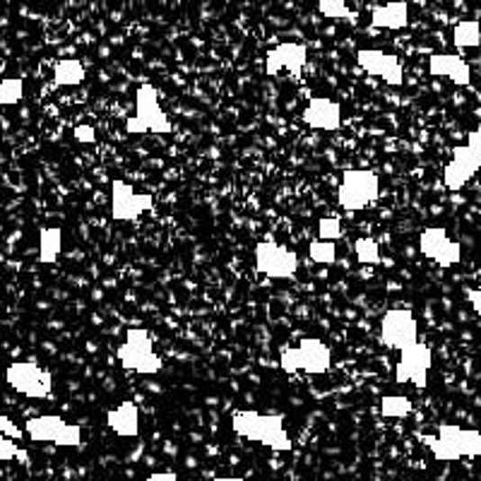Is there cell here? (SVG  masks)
I'll return each mask as SVG.
<instances>
[{
  "label": "cell",
  "mask_w": 481,
  "mask_h": 481,
  "mask_svg": "<svg viewBox=\"0 0 481 481\" xmlns=\"http://www.w3.org/2000/svg\"><path fill=\"white\" fill-rule=\"evenodd\" d=\"M438 462H455L462 458H481V433L474 429H459L452 423H440L438 436H422Z\"/></svg>",
  "instance_id": "1"
},
{
  "label": "cell",
  "mask_w": 481,
  "mask_h": 481,
  "mask_svg": "<svg viewBox=\"0 0 481 481\" xmlns=\"http://www.w3.org/2000/svg\"><path fill=\"white\" fill-rule=\"evenodd\" d=\"M118 361L125 371H135L140 376H154L161 371V357L154 351L152 335L142 328H131L125 332V342L116 351Z\"/></svg>",
  "instance_id": "2"
},
{
  "label": "cell",
  "mask_w": 481,
  "mask_h": 481,
  "mask_svg": "<svg viewBox=\"0 0 481 481\" xmlns=\"http://www.w3.org/2000/svg\"><path fill=\"white\" fill-rule=\"evenodd\" d=\"M174 131V125L159 106V95L152 85H142L135 95V116L125 121V132L140 135V132H154V135H167Z\"/></svg>",
  "instance_id": "3"
},
{
  "label": "cell",
  "mask_w": 481,
  "mask_h": 481,
  "mask_svg": "<svg viewBox=\"0 0 481 481\" xmlns=\"http://www.w3.org/2000/svg\"><path fill=\"white\" fill-rule=\"evenodd\" d=\"M380 193L378 176L368 168H347L337 188V203L342 204V210L357 212L376 203Z\"/></svg>",
  "instance_id": "4"
},
{
  "label": "cell",
  "mask_w": 481,
  "mask_h": 481,
  "mask_svg": "<svg viewBox=\"0 0 481 481\" xmlns=\"http://www.w3.org/2000/svg\"><path fill=\"white\" fill-rule=\"evenodd\" d=\"M24 433L37 443H53L59 448H77L82 445V429L77 423H68L59 414L34 416L24 426Z\"/></svg>",
  "instance_id": "5"
},
{
  "label": "cell",
  "mask_w": 481,
  "mask_h": 481,
  "mask_svg": "<svg viewBox=\"0 0 481 481\" xmlns=\"http://www.w3.org/2000/svg\"><path fill=\"white\" fill-rule=\"evenodd\" d=\"M5 380L13 390H17L24 397H32V400H44L53 390L51 373L44 371L41 366L32 364V361L10 364L8 371H5Z\"/></svg>",
  "instance_id": "6"
},
{
  "label": "cell",
  "mask_w": 481,
  "mask_h": 481,
  "mask_svg": "<svg viewBox=\"0 0 481 481\" xmlns=\"http://www.w3.org/2000/svg\"><path fill=\"white\" fill-rule=\"evenodd\" d=\"M380 340L387 349L404 351L407 347L419 342V322L414 313L407 308H395L387 311L380 321Z\"/></svg>",
  "instance_id": "7"
},
{
  "label": "cell",
  "mask_w": 481,
  "mask_h": 481,
  "mask_svg": "<svg viewBox=\"0 0 481 481\" xmlns=\"http://www.w3.org/2000/svg\"><path fill=\"white\" fill-rule=\"evenodd\" d=\"M256 268L270 279H292L299 270V258L275 240H260L256 246Z\"/></svg>",
  "instance_id": "8"
},
{
  "label": "cell",
  "mask_w": 481,
  "mask_h": 481,
  "mask_svg": "<svg viewBox=\"0 0 481 481\" xmlns=\"http://www.w3.org/2000/svg\"><path fill=\"white\" fill-rule=\"evenodd\" d=\"M433 364L429 344L416 342L400 351V361L395 366V380L397 383H414V387L423 390L429 386V371Z\"/></svg>",
  "instance_id": "9"
},
{
  "label": "cell",
  "mask_w": 481,
  "mask_h": 481,
  "mask_svg": "<svg viewBox=\"0 0 481 481\" xmlns=\"http://www.w3.org/2000/svg\"><path fill=\"white\" fill-rule=\"evenodd\" d=\"M419 250L440 268H455L462 260V246L448 236L443 226H431L419 236Z\"/></svg>",
  "instance_id": "10"
},
{
  "label": "cell",
  "mask_w": 481,
  "mask_h": 481,
  "mask_svg": "<svg viewBox=\"0 0 481 481\" xmlns=\"http://www.w3.org/2000/svg\"><path fill=\"white\" fill-rule=\"evenodd\" d=\"M152 195H140L131 183L113 181L111 183V217L116 222H135L152 210Z\"/></svg>",
  "instance_id": "11"
},
{
  "label": "cell",
  "mask_w": 481,
  "mask_h": 481,
  "mask_svg": "<svg viewBox=\"0 0 481 481\" xmlns=\"http://www.w3.org/2000/svg\"><path fill=\"white\" fill-rule=\"evenodd\" d=\"M358 68H364L368 75H376L390 87H402L404 85V68L393 53L378 51V49H361L357 51Z\"/></svg>",
  "instance_id": "12"
},
{
  "label": "cell",
  "mask_w": 481,
  "mask_h": 481,
  "mask_svg": "<svg viewBox=\"0 0 481 481\" xmlns=\"http://www.w3.org/2000/svg\"><path fill=\"white\" fill-rule=\"evenodd\" d=\"M308 63V49L304 44H279L275 46L265 59V73L275 77L282 70L292 75H301Z\"/></svg>",
  "instance_id": "13"
},
{
  "label": "cell",
  "mask_w": 481,
  "mask_h": 481,
  "mask_svg": "<svg viewBox=\"0 0 481 481\" xmlns=\"http://www.w3.org/2000/svg\"><path fill=\"white\" fill-rule=\"evenodd\" d=\"M301 121L313 131L332 132L342 125V109H340V104L328 99V96H315L301 113Z\"/></svg>",
  "instance_id": "14"
},
{
  "label": "cell",
  "mask_w": 481,
  "mask_h": 481,
  "mask_svg": "<svg viewBox=\"0 0 481 481\" xmlns=\"http://www.w3.org/2000/svg\"><path fill=\"white\" fill-rule=\"evenodd\" d=\"M481 168V164L472 157V152L467 150V145H458L452 150L450 164L443 168V183L448 190H462L467 186V181L472 178L476 171Z\"/></svg>",
  "instance_id": "15"
},
{
  "label": "cell",
  "mask_w": 481,
  "mask_h": 481,
  "mask_svg": "<svg viewBox=\"0 0 481 481\" xmlns=\"http://www.w3.org/2000/svg\"><path fill=\"white\" fill-rule=\"evenodd\" d=\"M299 351V368L301 371L311 373V376H321V373L330 371L332 364V351L322 340L318 337H304L296 347Z\"/></svg>",
  "instance_id": "16"
},
{
  "label": "cell",
  "mask_w": 481,
  "mask_h": 481,
  "mask_svg": "<svg viewBox=\"0 0 481 481\" xmlns=\"http://www.w3.org/2000/svg\"><path fill=\"white\" fill-rule=\"evenodd\" d=\"M256 443L265 445L275 452H289L294 448L292 438L285 429V416L282 414H260Z\"/></svg>",
  "instance_id": "17"
},
{
  "label": "cell",
  "mask_w": 481,
  "mask_h": 481,
  "mask_svg": "<svg viewBox=\"0 0 481 481\" xmlns=\"http://www.w3.org/2000/svg\"><path fill=\"white\" fill-rule=\"evenodd\" d=\"M429 70L436 77H450L459 87H467L472 82V68L452 53H433L429 60Z\"/></svg>",
  "instance_id": "18"
},
{
  "label": "cell",
  "mask_w": 481,
  "mask_h": 481,
  "mask_svg": "<svg viewBox=\"0 0 481 481\" xmlns=\"http://www.w3.org/2000/svg\"><path fill=\"white\" fill-rule=\"evenodd\" d=\"M106 426L116 436L135 438L140 433V409L135 402H121L116 409H111L106 414Z\"/></svg>",
  "instance_id": "19"
},
{
  "label": "cell",
  "mask_w": 481,
  "mask_h": 481,
  "mask_svg": "<svg viewBox=\"0 0 481 481\" xmlns=\"http://www.w3.org/2000/svg\"><path fill=\"white\" fill-rule=\"evenodd\" d=\"M371 24L378 30H404L409 24V5L407 3L378 5L371 13Z\"/></svg>",
  "instance_id": "20"
},
{
  "label": "cell",
  "mask_w": 481,
  "mask_h": 481,
  "mask_svg": "<svg viewBox=\"0 0 481 481\" xmlns=\"http://www.w3.org/2000/svg\"><path fill=\"white\" fill-rule=\"evenodd\" d=\"M60 250H63V231L59 226H41L39 229V260L44 265L56 263Z\"/></svg>",
  "instance_id": "21"
},
{
  "label": "cell",
  "mask_w": 481,
  "mask_h": 481,
  "mask_svg": "<svg viewBox=\"0 0 481 481\" xmlns=\"http://www.w3.org/2000/svg\"><path fill=\"white\" fill-rule=\"evenodd\" d=\"M85 80V66L82 60L77 59H68L56 63L53 68V85L56 87H77Z\"/></svg>",
  "instance_id": "22"
},
{
  "label": "cell",
  "mask_w": 481,
  "mask_h": 481,
  "mask_svg": "<svg viewBox=\"0 0 481 481\" xmlns=\"http://www.w3.org/2000/svg\"><path fill=\"white\" fill-rule=\"evenodd\" d=\"M452 44L458 49H476L481 46V24L476 20H462L452 30Z\"/></svg>",
  "instance_id": "23"
},
{
  "label": "cell",
  "mask_w": 481,
  "mask_h": 481,
  "mask_svg": "<svg viewBox=\"0 0 481 481\" xmlns=\"http://www.w3.org/2000/svg\"><path fill=\"white\" fill-rule=\"evenodd\" d=\"M258 426H260V414H258V412H250V409L233 412L231 429L233 433H239L240 438H246V440H253V443H256Z\"/></svg>",
  "instance_id": "24"
},
{
  "label": "cell",
  "mask_w": 481,
  "mask_h": 481,
  "mask_svg": "<svg viewBox=\"0 0 481 481\" xmlns=\"http://www.w3.org/2000/svg\"><path fill=\"white\" fill-rule=\"evenodd\" d=\"M380 414L386 419H404L412 414V402L404 395H386L380 400Z\"/></svg>",
  "instance_id": "25"
},
{
  "label": "cell",
  "mask_w": 481,
  "mask_h": 481,
  "mask_svg": "<svg viewBox=\"0 0 481 481\" xmlns=\"http://www.w3.org/2000/svg\"><path fill=\"white\" fill-rule=\"evenodd\" d=\"M24 82L20 77H8L0 82V106H13L23 102Z\"/></svg>",
  "instance_id": "26"
},
{
  "label": "cell",
  "mask_w": 481,
  "mask_h": 481,
  "mask_svg": "<svg viewBox=\"0 0 481 481\" xmlns=\"http://www.w3.org/2000/svg\"><path fill=\"white\" fill-rule=\"evenodd\" d=\"M308 256H311V260H315V263L332 265L337 258V246L335 243H330V240L315 239L311 240V246H308Z\"/></svg>",
  "instance_id": "27"
},
{
  "label": "cell",
  "mask_w": 481,
  "mask_h": 481,
  "mask_svg": "<svg viewBox=\"0 0 481 481\" xmlns=\"http://www.w3.org/2000/svg\"><path fill=\"white\" fill-rule=\"evenodd\" d=\"M354 253L361 265H378L380 263V249L373 239H357L354 240Z\"/></svg>",
  "instance_id": "28"
},
{
  "label": "cell",
  "mask_w": 481,
  "mask_h": 481,
  "mask_svg": "<svg viewBox=\"0 0 481 481\" xmlns=\"http://www.w3.org/2000/svg\"><path fill=\"white\" fill-rule=\"evenodd\" d=\"M318 13L330 20H349L354 15L344 0H318Z\"/></svg>",
  "instance_id": "29"
},
{
  "label": "cell",
  "mask_w": 481,
  "mask_h": 481,
  "mask_svg": "<svg viewBox=\"0 0 481 481\" xmlns=\"http://www.w3.org/2000/svg\"><path fill=\"white\" fill-rule=\"evenodd\" d=\"M340 236H342V224H340V219H332V217L318 219V239L335 243Z\"/></svg>",
  "instance_id": "30"
},
{
  "label": "cell",
  "mask_w": 481,
  "mask_h": 481,
  "mask_svg": "<svg viewBox=\"0 0 481 481\" xmlns=\"http://www.w3.org/2000/svg\"><path fill=\"white\" fill-rule=\"evenodd\" d=\"M279 368L285 373H299V351L296 347L294 349H285L282 351V357H279Z\"/></svg>",
  "instance_id": "31"
},
{
  "label": "cell",
  "mask_w": 481,
  "mask_h": 481,
  "mask_svg": "<svg viewBox=\"0 0 481 481\" xmlns=\"http://www.w3.org/2000/svg\"><path fill=\"white\" fill-rule=\"evenodd\" d=\"M73 138L80 142V145H95L96 142V128L95 125H75L73 128Z\"/></svg>",
  "instance_id": "32"
},
{
  "label": "cell",
  "mask_w": 481,
  "mask_h": 481,
  "mask_svg": "<svg viewBox=\"0 0 481 481\" xmlns=\"http://www.w3.org/2000/svg\"><path fill=\"white\" fill-rule=\"evenodd\" d=\"M0 433H3L5 438H10V440H20V438L24 436L23 429H20L15 422H10L8 416H3V414H0Z\"/></svg>",
  "instance_id": "33"
},
{
  "label": "cell",
  "mask_w": 481,
  "mask_h": 481,
  "mask_svg": "<svg viewBox=\"0 0 481 481\" xmlns=\"http://www.w3.org/2000/svg\"><path fill=\"white\" fill-rule=\"evenodd\" d=\"M17 452H20V448H17L15 440H10V438H5L3 433H0V462H10V459H15Z\"/></svg>",
  "instance_id": "34"
},
{
  "label": "cell",
  "mask_w": 481,
  "mask_h": 481,
  "mask_svg": "<svg viewBox=\"0 0 481 481\" xmlns=\"http://www.w3.org/2000/svg\"><path fill=\"white\" fill-rule=\"evenodd\" d=\"M467 150L472 152V157L481 164V128L469 132V140H467Z\"/></svg>",
  "instance_id": "35"
},
{
  "label": "cell",
  "mask_w": 481,
  "mask_h": 481,
  "mask_svg": "<svg viewBox=\"0 0 481 481\" xmlns=\"http://www.w3.org/2000/svg\"><path fill=\"white\" fill-rule=\"evenodd\" d=\"M145 481H178L176 472H152Z\"/></svg>",
  "instance_id": "36"
},
{
  "label": "cell",
  "mask_w": 481,
  "mask_h": 481,
  "mask_svg": "<svg viewBox=\"0 0 481 481\" xmlns=\"http://www.w3.org/2000/svg\"><path fill=\"white\" fill-rule=\"evenodd\" d=\"M469 304H472L474 313L481 315V286L479 289H472V292H469Z\"/></svg>",
  "instance_id": "37"
},
{
  "label": "cell",
  "mask_w": 481,
  "mask_h": 481,
  "mask_svg": "<svg viewBox=\"0 0 481 481\" xmlns=\"http://www.w3.org/2000/svg\"><path fill=\"white\" fill-rule=\"evenodd\" d=\"M214 481H243V479H239V476H217Z\"/></svg>",
  "instance_id": "38"
}]
</instances>
